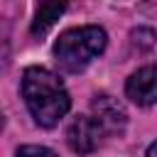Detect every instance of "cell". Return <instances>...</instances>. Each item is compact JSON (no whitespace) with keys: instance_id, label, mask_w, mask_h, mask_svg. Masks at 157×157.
I'll return each instance as SVG.
<instances>
[{"instance_id":"52a82bcc","label":"cell","mask_w":157,"mask_h":157,"mask_svg":"<svg viewBox=\"0 0 157 157\" xmlns=\"http://www.w3.org/2000/svg\"><path fill=\"white\" fill-rule=\"evenodd\" d=\"M15 157H56V152L44 145H22Z\"/></svg>"},{"instance_id":"7a4b0ae2","label":"cell","mask_w":157,"mask_h":157,"mask_svg":"<svg viewBox=\"0 0 157 157\" xmlns=\"http://www.w3.org/2000/svg\"><path fill=\"white\" fill-rule=\"evenodd\" d=\"M108 44L105 29L98 25H83V27H71L59 34L54 44V56L64 71H83Z\"/></svg>"},{"instance_id":"3957f363","label":"cell","mask_w":157,"mask_h":157,"mask_svg":"<svg viewBox=\"0 0 157 157\" xmlns=\"http://www.w3.org/2000/svg\"><path fill=\"white\" fill-rule=\"evenodd\" d=\"M103 128L93 115H76L66 128V142L76 155H88L103 142Z\"/></svg>"},{"instance_id":"ba28073f","label":"cell","mask_w":157,"mask_h":157,"mask_svg":"<svg viewBox=\"0 0 157 157\" xmlns=\"http://www.w3.org/2000/svg\"><path fill=\"white\" fill-rule=\"evenodd\" d=\"M145 157H157V140L147 147V152H145Z\"/></svg>"},{"instance_id":"6da1fadb","label":"cell","mask_w":157,"mask_h":157,"mask_svg":"<svg viewBox=\"0 0 157 157\" xmlns=\"http://www.w3.org/2000/svg\"><path fill=\"white\" fill-rule=\"evenodd\" d=\"M22 98H25L27 110L32 113L34 123L42 128H54L71 108V98H69L64 81L44 66H27L25 69Z\"/></svg>"},{"instance_id":"277c9868","label":"cell","mask_w":157,"mask_h":157,"mask_svg":"<svg viewBox=\"0 0 157 157\" xmlns=\"http://www.w3.org/2000/svg\"><path fill=\"white\" fill-rule=\"evenodd\" d=\"M91 110H93V118L103 128L105 135H120L128 125V113L113 96H105V93L96 96L91 103Z\"/></svg>"},{"instance_id":"8992f818","label":"cell","mask_w":157,"mask_h":157,"mask_svg":"<svg viewBox=\"0 0 157 157\" xmlns=\"http://www.w3.org/2000/svg\"><path fill=\"white\" fill-rule=\"evenodd\" d=\"M66 5L64 2H42L37 7V15H34V22H32V34H44L61 15H64Z\"/></svg>"},{"instance_id":"5b68a950","label":"cell","mask_w":157,"mask_h":157,"mask_svg":"<svg viewBox=\"0 0 157 157\" xmlns=\"http://www.w3.org/2000/svg\"><path fill=\"white\" fill-rule=\"evenodd\" d=\"M125 96L137 105L157 103V64H147L130 74V78L125 81Z\"/></svg>"}]
</instances>
